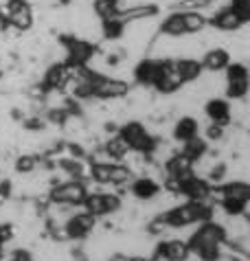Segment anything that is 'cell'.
<instances>
[{
    "mask_svg": "<svg viewBox=\"0 0 250 261\" xmlns=\"http://www.w3.org/2000/svg\"><path fill=\"white\" fill-rule=\"evenodd\" d=\"M229 242V230L215 220L197 224V228L189 237V252L195 255L200 261H219L222 248Z\"/></svg>",
    "mask_w": 250,
    "mask_h": 261,
    "instance_id": "6da1fadb",
    "label": "cell"
},
{
    "mask_svg": "<svg viewBox=\"0 0 250 261\" xmlns=\"http://www.w3.org/2000/svg\"><path fill=\"white\" fill-rule=\"evenodd\" d=\"M213 220V204L211 202H197V200H187L182 204H176L158 217V224L167 228H187L193 224H202Z\"/></svg>",
    "mask_w": 250,
    "mask_h": 261,
    "instance_id": "7a4b0ae2",
    "label": "cell"
},
{
    "mask_svg": "<svg viewBox=\"0 0 250 261\" xmlns=\"http://www.w3.org/2000/svg\"><path fill=\"white\" fill-rule=\"evenodd\" d=\"M209 27V16L202 11H173L158 24V31L167 35V38H193L207 31Z\"/></svg>",
    "mask_w": 250,
    "mask_h": 261,
    "instance_id": "3957f363",
    "label": "cell"
},
{
    "mask_svg": "<svg viewBox=\"0 0 250 261\" xmlns=\"http://www.w3.org/2000/svg\"><path fill=\"white\" fill-rule=\"evenodd\" d=\"M116 136L123 141V145L130 151H136V154H152L156 149V139L149 134L141 121H128L119 127Z\"/></svg>",
    "mask_w": 250,
    "mask_h": 261,
    "instance_id": "277c9868",
    "label": "cell"
},
{
    "mask_svg": "<svg viewBox=\"0 0 250 261\" xmlns=\"http://www.w3.org/2000/svg\"><path fill=\"white\" fill-rule=\"evenodd\" d=\"M88 178H92L99 185L121 187V185H128L134 178V173H132L130 165H123V163H92L88 167Z\"/></svg>",
    "mask_w": 250,
    "mask_h": 261,
    "instance_id": "5b68a950",
    "label": "cell"
},
{
    "mask_svg": "<svg viewBox=\"0 0 250 261\" xmlns=\"http://www.w3.org/2000/svg\"><path fill=\"white\" fill-rule=\"evenodd\" d=\"M51 202L57 206H82L86 195H88V187L84 180H64L51 187Z\"/></svg>",
    "mask_w": 250,
    "mask_h": 261,
    "instance_id": "8992f818",
    "label": "cell"
},
{
    "mask_svg": "<svg viewBox=\"0 0 250 261\" xmlns=\"http://www.w3.org/2000/svg\"><path fill=\"white\" fill-rule=\"evenodd\" d=\"M84 211L92 217H106V215H112L121 208V198L114 193H104V191H97V193H90L88 191L86 200H84Z\"/></svg>",
    "mask_w": 250,
    "mask_h": 261,
    "instance_id": "52a82bcc",
    "label": "cell"
},
{
    "mask_svg": "<svg viewBox=\"0 0 250 261\" xmlns=\"http://www.w3.org/2000/svg\"><path fill=\"white\" fill-rule=\"evenodd\" d=\"M5 13H7V22H9V27L18 29V31H29L35 22L33 9L27 0H7Z\"/></svg>",
    "mask_w": 250,
    "mask_h": 261,
    "instance_id": "ba28073f",
    "label": "cell"
},
{
    "mask_svg": "<svg viewBox=\"0 0 250 261\" xmlns=\"http://www.w3.org/2000/svg\"><path fill=\"white\" fill-rule=\"evenodd\" d=\"M94 226H97V217L88 215L86 211L68 215V220L64 222V235L68 239H75V242H82L92 235Z\"/></svg>",
    "mask_w": 250,
    "mask_h": 261,
    "instance_id": "9c48e42d",
    "label": "cell"
},
{
    "mask_svg": "<svg viewBox=\"0 0 250 261\" xmlns=\"http://www.w3.org/2000/svg\"><path fill=\"white\" fill-rule=\"evenodd\" d=\"M204 114L209 117L211 123L226 127V125H229V123L233 121V106H231L229 99L211 97L207 103H204Z\"/></svg>",
    "mask_w": 250,
    "mask_h": 261,
    "instance_id": "30bf717a",
    "label": "cell"
},
{
    "mask_svg": "<svg viewBox=\"0 0 250 261\" xmlns=\"http://www.w3.org/2000/svg\"><path fill=\"white\" fill-rule=\"evenodd\" d=\"M233 60H231V50L224 48V46H213V48H207L200 57V66L204 72H224V68L229 66Z\"/></svg>",
    "mask_w": 250,
    "mask_h": 261,
    "instance_id": "8fae6325",
    "label": "cell"
},
{
    "mask_svg": "<svg viewBox=\"0 0 250 261\" xmlns=\"http://www.w3.org/2000/svg\"><path fill=\"white\" fill-rule=\"evenodd\" d=\"M209 24L215 29V31H226V33L233 31L235 33V31H239L241 27H246L248 22L229 5V7H222L213 18H209Z\"/></svg>",
    "mask_w": 250,
    "mask_h": 261,
    "instance_id": "7c38bea8",
    "label": "cell"
},
{
    "mask_svg": "<svg viewBox=\"0 0 250 261\" xmlns=\"http://www.w3.org/2000/svg\"><path fill=\"white\" fill-rule=\"evenodd\" d=\"M163 191L158 180H154L152 176H138L130 180V193L141 202H152L158 198V193Z\"/></svg>",
    "mask_w": 250,
    "mask_h": 261,
    "instance_id": "4fadbf2b",
    "label": "cell"
},
{
    "mask_svg": "<svg viewBox=\"0 0 250 261\" xmlns=\"http://www.w3.org/2000/svg\"><path fill=\"white\" fill-rule=\"evenodd\" d=\"M173 70L182 84H195L202 77V66L197 57H173Z\"/></svg>",
    "mask_w": 250,
    "mask_h": 261,
    "instance_id": "5bb4252c",
    "label": "cell"
},
{
    "mask_svg": "<svg viewBox=\"0 0 250 261\" xmlns=\"http://www.w3.org/2000/svg\"><path fill=\"white\" fill-rule=\"evenodd\" d=\"M160 68H163V60H156V57H147V60H141L134 66V79L136 84L145 86V88H152L154 82L160 75Z\"/></svg>",
    "mask_w": 250,
    "mask_h": 261,
    "instance_id": "9a60e30c",
    "label": "cell"
},
{
    "mask_svg": "<svg viewBox=\"0 0 250 261\" xmlns=\"http://www.w3.org/2000/svg\"><path fill=\"white\" fill-rule=\"evenodd\" d=\"M154 252L158 255V259L165 261H187L191 255L187 242H182V239H165L154 248Z\"/></svg>",
    "mask_w": 250,
    "mask_h": 261,
    "instance_id": "2e32d148",
    "label": "cell"
},
{
    "mask_svg": "<svg viewBox=\"0 0 250 261\" xmlns=\"http://www.w3.org/2000/svg\"><path fill=\"white\" fill-rule=\"evenodd\" d=\"M171 136L176 143H187L195 136H200V121L195 117H180L178 121L173 123V129H171Z\"/></svg>",
    "mask_w": 250,
    "mask_h": 261,
    "instance_id": "e0dca14e",
    "label": "cell"
},
{
    "mask_svg": "<svg viewBox=\"0 0 250 261\" xmlns=\"http://www.w3.org/2000/svg\"><path fill=\"white\" fill-rule=\"evenodd\" d=\"M180 154H182V156H187L193 165H197V161L207 158V154H209V143L204 141L202 136H195V139H191V141H187V143H182Z\"/></svg>",
    "mask_w": 250,
    "mask_h": 261,
    "instance_id": "ac0fdd59",
    "label": "cell"
},
{
    "mask_svg": "<svg viewBox=\"0 0 250 261\" xmlns=\"http://www.w3.org/2000/svg\"><path fill=\"white\" fill-rule=\"evenodd\" d=\"M92 16L101 20H110V18H116L123 9V3L121 0H92Z\"/></svg>",
    "mask_w": 250,
    "mask_h": 261,
    "instance_id": "d6986e66",
    "label": "cell"
},
{
    "mask_svg": "<svg viewBox=\"0 0 250 261\" xmlns=\"http://www.w3.org/2000/svg\"><path fill=\"white\" fill-rule=\"evenodd\" d=\"M125 24L121 18H110V20H101L99 22V33H101V38H106L110 42H116V40H121L125 38Z\"/></svg>",
    "mask_w": 250,
    "mask_h": 261,
    "instance_id": "ffe728a7",
    "label": "cell"
},
{
    "mask_svg": "<svg viewBox=\"0 0 250 261\" xmlns=\"http://www.w3.org/2000/svg\"><path fill=\"white\" fill-rule=\"evenodd\" d=\"M130 154V149L123 145V141L119 139V136H114V139H110L106 143V156L110 158V161L114 163H123V158Z\"/></svg>",
    "mask_w": 250,
    "mask_h": 261,
    "instance_id": "44dd1931",
    "label": "cell"
},
{
    "mask_svg": "<svg viewBox=\"0 0 250 261\" xmlns=\"http://www.w3.org/2000/svg\"><path fill=\"white\" fill-rule=\"evenodd\" d=\"M35 169H38V158L31 154H24L16 161V171L22 176H31V173H35Z\"/></svg>",
    "mask_w": 250,
    "mask_h": 261,
    "instance_id": "7402d4cb",
    "label": "cell"
},
{
    "mask_svg": "<svg viewBox=\"0 0 250 261\" xmlns=\"http://www.w3.org/2000/svg\"><path fill=\"white\" fill-rule=\"evenodd\" d=\"M110 261H156L154 257H145V255H136V252H114Z\"/></svg>",
    "mask_w": 250,
    "mask_h": 261,
    "instance_id": "603a6c76",
    "label": "cell"
},
{
    "mask_svg": "<svg viewBox=\"0 0 250 261\" xmlns=\"http://www.w3.org/2000/svg\"><path fill=\"white\" fill-rule=\"evenodd\" d=\"M207 139L204 141H222L224 139V127L222 125H215V123H211V125L207 127Z\"/></svg>",
    "mask_w": 250,
    "mask_h": 261,
    "instance_id": "cb8c5ba5",
    "label": "cell"
},
{
    "mask_svg": "<svg viewBox=\"0 0 250 261\" xmlns=\"http://www.w3.org/2000/svg\"><path fill=\"white\" fill-rule=\"evenodd\" d=\"M0 259H5V244H3V239H0Z\"/></svg>",
    "mask_w": 250,
    "mask_h": 261,
    "instance_id": "d4e9b609",
    "label": "cell"
},
{
    "mask_svg": "<svg viewBox=\"0 0 250 261\" xmlns=\"http://www.w3.org/2000/svg\"><path fill=\"white\" fill-rule=\"evenodd\" d=\"M9 261H11V259H9Z\"/></svg>",
    "mask_w": 250,
    "mask_h": 261,
    "instance_id": "484cf974",
    "label": "cell"
}]
</instances>
